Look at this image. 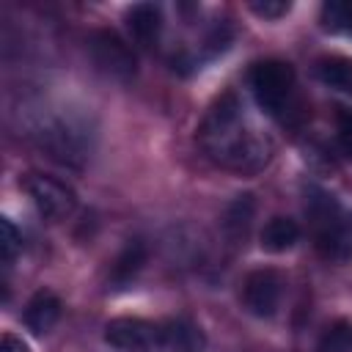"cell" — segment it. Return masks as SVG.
<instances>
[{
  "label": "cell",
  "mask_w": 352,
  "mask_h": 352,
  "mask_svg": "<svg viewBox=\"0 0 352 352\" xmlns=\"http://www.w3.org/2000/svg\"><path fill=\"white\" fill-rule=\"evenodd\" d=\"M198 143L212 162L236 173H258L272 160V140L245 121L234 91L212 102L198 126Z\"/></svg>",
  "instance_id": "cell-1"
},
{
  "label": "cell",
  "mask_w": 352,
  "mask_h": 352,
  "mask_svg": "<svg viewBox=\"0 0 352 352\" xmlns=\"http://www.w3.org/2000/svg\"><path fill=\"white\" fill-rule=\"evenodd\" d=\"M305 212L316 231V248L324 258L349 261L352 258V217L341 212V206L324 190H311L305 201Z\"/></svg>",
  "instance_id": "cell-2"
},
{
  "label": "cell",
  "mask_w": 352,
  "mask_h": 352,
  "mask_svg": "<svg viewBox=\"0 0 352 352\" xmlns=\"http://www.w3.org/2000/svg\"><path fill=\"white\" fill-rule=\"evenodd\" d=\"M250 88L258 102V107L270 116H278L294 91V69L283 60H258L250 69Z\"/></svg>",
  "instance_id": "cell-3"
},
{
  "label": "cell",
  "mask_w": 352,
  "mask_h": 352,
  "mask_svg": "<svg viewBox=\"0 0 352 352\" xmlns=\"http://www.w3.org/2000/svg\"><path fill=\"white\" fill-rule=\"evenodd\" d=\"M88 52L96 72H102L104 77L116 82H129L135 77V69H138L135 52L116 30H94L88 38Z\"/></svg>",
  "instance_id": "cell-4"
},
{
  "label": "cell",
  "mask_w": 352,
  "mask_h": 352,
  "mask_svg": "<svg viewBox=\"0 0 352 352\" xmlns=\"http://www.w3.org/2000/svg\"><path fill=\"white\" fill-rule=\"evenodd\" d=\"M104 341L121 352H165L168 346L162 327L146 319H135V316L113 319L104 327Z\"/></svg>",
  "instance_id": "cell-5"
},
{
  "label": "cell",
  "mask_w": 352,
  "mask_h": 352,
  "mask_svg": "<svg viewBox=\"0 0 352 352\" xmlns=\"http://www.w3.org/2000/svg\"><path fill=\"white\" fill-rule=\"evenodd\" d=\"M41 146L50 151L52 160L63 162V165H82V160L88 157V140H85V129L77 126L69 118H52L41 126L38 132Z\"/></svg>",
  "instance_id": "cell-6"
},
{
  "label": "cell",
  "mask_w": 352,
  "mask_h": 352,
  "mask_svg": "<svg viewBox=\"0 0 352 352\" xmlns=\"http://www.w3.org/2000/svg\"><path fill=\"white\" fill-rule=\"evenodd\" d=\"M25 190H28L33 206L38 209V214L47 217V220H63L77 206V198H74L72 187H66L63 182H58L52 176H44V173H30L25 179Z\"/></svg>",
  "instance_id": "cell-7"
},
{
  "label": "cell",
  "mask_w": 352,
  "mask_h": 352,
  "mask_svg": "<svg viewBox=\"0 0 352 352\" xmlns=\"http://www.w3.org/2000/svg\"><path fill=\"white\" fill-rule=\"evenodd\" d=\"M283 280L275 270H256L245 278L242 302L253 316H272L280 305Z\"/></svg>",
  "instance_id": "cell-8"
},
{
  "label": "cell",
  "mask_w": 352,
  "mask_h": 352,
  "mask_svg": "<svg viewBox=\"0 0 352 352\" xmlns=\"http://www.w3.org/2000/svg\"><path fill=\"white\" fill-rule=\"evenodd\" d=\"M60 319V300L50 292V289H41L30 297V302L25 305V324L30 327V333L36 336H44L55 327V322Z\"/></svg>",
  "instance_id": "cell-9"
},
{
  "label": "cell",
  "mask_w": 352,
  "mask_h": 352,
  "mask_svg": "<svg viewBox=\"0 0 352 352\" xmlns=\"http://www.w3.org/2000/svg\"><path fill=\"white\" fill-rule=\"evenodd\" d=\"M126 28L138 44L154 47L160 38V30H162V14L154 3H138L126 14Z\"/></svg>",
  "instance_id": "cell-10"
},
{
  "label": "cell",
  "mask_w": 352,
  "mask_h": 352,
  "mask_svg": "<svg viewBox=\"0 0 352 352\" xmlns=\"http://www.w3.org/2000/svg\"><path fill=\"white\" fill-rule=\"evenodd\" d=\"M297 239H300V226L292 217H272L261 228V248L270 253H283L294 248Z\"/></svg>",
  "instance_id": "cell-11"
},
{
  "label": "cell",
  "mask_w": 352,
  "mask_h": 352,
  "mask_svg": "<svg viewBox=\"0 0 352 352\" xmlns=\"http://www.w3.org/2000/svg\"><path fill=\"white\" fill-rule=\"evenodd\" d=\"M316 77L338 91H349L352 94V58H322L316 60Z\"/></svg>",
  "instance_id": "cell-12"
},
{
  "label": "cell",
  "mask_w": 352,
  "mask_h": 352,
  "mask_svg": "<svg viewBox=\"0 0 352 352\" xmlns=\"http://www.w3.org/2000/svg\"><path fill=\"white\" fill-rule=\"evenodd\" d=\"M143 261H146V248H143L138 239L129 242V245L118 253V258L113 261V283H126V280H132V278L140 272Z\"/></svg>",
  "instance_id": "cell-13"
},
{
  "label": "cell",
  "mask_w": 352,
  "mask_h": 352,
  "mask_svg": "<svg viewBox=\"0 0 352 352\" xmlns=\"http://www.w3.org/2000/svg\"><path fill=\"white\" fill-rule=\"evenodd\" d=\"M250 217H253V195H239L228 212H226V231L239 239L248 234V226H250Z\"/></svg>",
  "instance_id": "cell-14"
},
{
  "label": "cell",
  "mask_w": 352,
  "mask_h": 352,
  "mask_svg": "<svg viewBox=\"0 0 352 352\" xmlns=\"http://www.w3.org/2000/svg\"><path fill=\"white\" fill-rule=\"evenodd\" d=\"M165 338H168V346L173 352H201V346H204L198 327H192L187 322H173L165 330Z\"/></svg>",
  "instance_id": "cell-15"
},
{
  "label": "cell",
  "mask_w": 352,
  "mask_h": 352,
  "mask_svg": "<svg viewBox=\"0 0 352 352\" xmlns=\"http://www.w3.org/2000/svg\"><path fill=\"white\" fill-rule=\"evenodd\" d=\"M322 25L333 33H352V0H330L322 6Z\"/></svg>",
  "instance_id": "cell-16"
},
{
  "label": "cell",
  "mask_w": 352,
  "mask_h": 352,
  "mask_svg": "<svg viewBox=\"0 0 352 352\" xmlns=\"http://www.w3.org/2000/svg\"><path fill=\"white\" fill-rule=\"evenodd\" d=\"M352 349V324L349 322H336L327 327V333L319 341V352H349Z\"/></svg>",
  "instance_id": "cell-17"
},
{
  "label": "cell",
  "mask_w": 352,
  "mask_h": 352,
  "mask_svg": "<svg viewBox=\"0 0 352 352\" xmlns=\"http://www.w3.org/2000/svg\"><path fill=\"white\" fill-rule=\"evenodd\" d=\"M0 231H3V261L6 264H14V258H16V253L22 250V236H19V231L14 228V223L8 220V217H3L0 220Z\"/></svg>",
  "instance_id": "cell-18"
},
{
  "label": "cell",
  "mask_w": 352,
  "mask_h": 352,
  "mask_svg": "<svg viewBox=\"0 0 352 352\" xmlns=\"http://www.w3.org/2000/svg\"><path fill=\"white\" fill-rule=\"evenodd\" d=\"M338 148L346 160H352V110H338Z\"/></svg>",
  "instance_id": "cell-19"
},
{
  "label": "cell",
  "mask_w": 352,
  "mask_h": 352,
  "mask_svg": "<svg viewBox=\"0 0 352 352\" xmlns=\"http://www.w3.org/2000/svg\"><path fill=\"white\" fill-rule=\"evenodd\" d=\"M289 8H292V3H286V0H264V3H250V11H253V14H258V16H264V19H278V16L289 14Z\"/></svg>",
  "instance_id": "cell-20"
},
{
  "label": "cell",
  "mask_w": 352,
  "mask_h": 352,
  "mask_svg": "<svg viewBox=\"0 0 352 352\" xmlns=\"http://www.w3.org/2000/svg\"><path fill=\"white\" fill-rule=\"evenodd\" d=\"M0 352H30V349L22 338H16L14 333H6L3 341H0Z\"/></svg>",
  "instance_id": "cell-21"
}]
</instances>
